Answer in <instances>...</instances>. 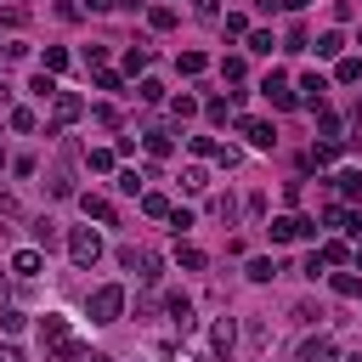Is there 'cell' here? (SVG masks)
<instances>
[{"label": "cell", "mask_w": 362, "mask_h": 362, "mask_svg": "<svg viewBox=\"0 0 362 362\" xmlns=\"http://www.w3.org/2000/svg\"><path fill=\"white\" fill-rule=\"evenodd\" d=\"M40 339H45V351H51V362H85V345L74 339L68 317L45 311V317H40Z\"/></svg>", "instance_id": "obj_1"}, {"label": "cell", "mask_w": 362, "mask_h": 362, "mask_svg": "<svg viewBox=\"0 0 362 362\" xmlns=\"http://www.w3.org/2000/svg\"><path fill=\"white\" fill-rule=\"evenodd\" d=\"M85 311H90V322H119V311H124V288L119 283H102V288H90V300H85Z\"/></svg>", "instance_id": "obj_2"}, {"label": "cell", "mask_w": 362, "mask_h": 362, "mask_svg": "<svg viewBox=\"0 0 362 362\" xmlns=\"http://www.w3.org/2000/svg\"><path fill=\"white\" fill-rule=\"evenodd\" d=\"M68 260H74L79 272H90V266L102 260V238H96L90 226H74V232H68Z\"/></svg>", "instance_id": "obj_3"}, {"label": "cell", "mask_w": 362, "mask_h": 362, "mask_svg": "<svg viewBox=\"0 0 362 362\" xmlns=\"http://www.w3.org/2000/svg\"><path fill=\"white\" fill-rule=\"evenodd\" d=\"M266 232H272V243H294V238H317V221H305V215H277Z\"/></svg>", "instance_id": "obj_4"}, {"label": "cell", "mask_w": 362, "mask_h": 362, "mask_svg": "<svg viewBox=\"0 0 362 362\" xmlns=\"http://www.w3.org/2000/svg\"><path fill=\"white\" fill-rule=\"evenodd\" d=\"M119 260H124V266H130L141 283H153V277H158V255H153V249H136V243H124V249H119Z\"/></svg>", "instance_id": "obj_5"}, {"label": "cell", "mask_w": 362, "mask_h": 362, "mask_svg": "<svg viewBox=\"0 0 362 362\" xmlns=\"http://www.w3.org/2000/svg\"><path fill=\"white\" fill-rule=\"evenodd\" d=\"M260 96H266L272 107H294V102H300V96H294V85H288L283 74H266V79H260Z\"/></svg>", "instance_id": "obj_6"}, {"label": "cell", "mask_w": 362, "mask_h": 362, "mask_svg": "<svg viewBox=\"0 0 362 362\" xmlns=\"http://www.w3.org/2000/svg\"><path fill=\"white\" fill-rule=\"evenodd\" d=\"M209 345H215V356H221V362H232V351H238V322H232V317H221V322L209 328Z\"/></svg>", "instance_id": "obj_7"}, {"label": "cell", "mask_w": 362, "mask_h": 362, "mask_svg": "<svg viewBox=\"0 0 362 362\" xmlns=\"http://www.w3.org/2000/svg\"><path fill=\"white\" fill-rule=\"evenodd\" d=\"M294 362H339V345H334L328 334H317V339H305V345L294 351Z\"/></svg>", "instance_id": "obj_8"}, {"label": "cell", "mask_w": 362, "mask_h": 362, "mask_svg": "<svg viewBox=\"0 0 362 362\" xmlns=\"http://www.w3.org/2000/svg\"><path fill=\"white\" fill-rule=\"evenodd\" d=\"M79 113H85V102H79L74 90H57V96H51V124H74Z\"/></svg>", "instance_id": "obj_9"}, {"label": "cell", "mask_w": 362, "mask_h": 362, "mask_svg": "<svg viewBox=\"0 0 362 362\" xmlns=\"http://www.w3.org/2000/svg\"><path fill=\"white\" fill-rule=\"evenodd\" d=\"M238 130L249 136V147H260V153H272L277 147V130L266 124V119H238Z\"/></svg>", "instance_id": "obj_10"}, {"label": "cell", "mask_w": 362, "mask_h": 362, "mask_svg": "<svg viewBox=\"0 0 362 362\" xmlns=\"http://www.w3.org/2000/svg\"><path fill=\"white\" fill-rule=\"evenodd\" d=\"M164 311H170V322H175L181 334H192V328H198V317H192V300H187V294H170V300H164Z\"/></svg>", "instance_id": "obj_11"}, {"label": "cell", "mask_w": 362, "mask_h": 362, "mask_svg": "<svg viewBox=\"0 0 362 362\" xmlns=\"http://www.w3.org/2000/svg\"><path fill=\"white\" fill-rule=\"evenodd\" d=\"M141 147H147L153 158H170V153H175V130H141Z\"/></svg>", "instance_id": "obj_12"}, {"label": "cell", "mask_w": 362, "mask_h": 362, "mask_svg": "<svg viewBox=\"0 0 362 362\" xmlns=\"http://www.w3.org/2000/svg\"><path fill=\"white\" fill-rule=\"evenodd\" d=\"M79 209H85L90 221H102V226H113V204H107V198H96V192H79Z\"/></svg>", "instance_id": "obj_13"}, {"label": "cell", "mask_w": 362, "mask_h": 362, "mask_svg": "<svg viewBox=\"0 0 362 362\" xmlns=\"http://www.w3.org/2000/svg\"><path fill=\"white\" fill-rule=\"evenodd\" d=\"M40 266H45V255H40V249H17V255H11V277H34Z\"/></svg>", "instance_id": "obj_14"}, {"label": "cell", "mask_w": 362, "mask_h": 362, "mask_svg": "<svg viewBox=\"0 0 362 362\" xmlns=\"http://www.w3.org/2000/svg\"><path fill=\"white\" fill-rule=\"evenodd\" d=\"M334 158H339V141H317V147L305 153V170H328Z\"/></svg>", "instance_id": "obj_15"}, {"label": "cell", "mask_w": 362, "mask_h": 362, "mask_svg": "<svg viewBox=\"0 0 362 362\" xmlns=\"http://www.w3.org/2000/svg\"><path fill=\"white\" fill-rule=\"evenodd\" d=\"M300 90H305V107H322V96H328V79H322V74H305V79H300Z\"/></svg>", "instance_id": "obj_16"}, {"label": "cell", "mask_w": 362, "mask_h": 362, "mask_svg": "<svg viewBox=\"0 0 362 362\" xmlns=\"http://www.w3.org/2000/svg\"><path fill=\"white\" fill-rule=\"evenodd\" d=\"M328 283H334V294H339V300H356V294H362V277H356V272H334Z\"/></svg>", "instance_id": "obj_17"}, {"label": "cell", "mask_w": 362, "mask_h": 362, "mask_svg": "<svg viewBox=\"0 0 362 362\" xmlns=\"http://www.w3.org/2000/svg\"><path fill=\"white\" fill-rule=\"evenodd\" d=\"M317 260H322V266H345V260H351V249H345L339 238H328V243L317 249Z\"/></svg>", "instance_id": "obj_18"}, {"label": "cell", "mask_w": 362, "mask_h": 362, "mask_svg": "<svg viewBox=\"0 0 362 362\" xmlns=\"http://www.w3.org/2000/svg\"><path fill=\"white\" fill-rule=\"evenodd\" d=\"M334 79H339V85H356V79H362V57H339Z\"/></svg>", "instance_id": "obj_19"}, {"label": "cell", "mask_w": 362, "mask_h": 362, "mask_svg": "<svg viewBox=\"0 0 362 362\" xmlns=\"http://www.w3.org/2000/svg\"><path fill=\"white\" fill-rule=\"evenodd\" d=\"M175 260H181L187 272H204V266H209V255H204V249H192V243H181V249H175Z\"/></svg>", "instance_id": "obj_20"}, {"label": "cell", "mask_w": 362, "mask_h": 362, "mask_svg": "<svg viewBox=\"0 0 362 362\" xmlns=\"http://www.w3.org/2000/svg\"><path fill=\"white\" fill-rule=\"evenodd\" d=\"M339 51H345V34H334V28L317 34V57H339Z\"/></svg>", "instance_id": "obj_21"}, {"label": "cell", "mask_w": 362, "mask_h": 362, "mask_svg": "<svg viewBox=\"0 0 362 362\" xmlns=\"http://www.w3.org/2000/svg\"><path fill=\"white\" fill-rule=\"evenodd\" d=\"M175 68H181V74H204V68H209V57H204V51H181V57H175Z\"/></svg>", "instance_id": "obj_22"}, {"label": "cell", "mask_w": 362, "mask_h": 362, "mask_svg": "<svg viewBox=\"0 0 362 362\" xmlns=\"http://www.w3.org/2000/svg\"><path fill=\"white\" fill-rule=\"evenodd\" d=\"M204 113H209V124H226V119H232V96H215V102H204Z\"/></svg>", "instance_id": "obj_23"}, {"label": "cell", "mask_w": 362, "mask_h": 362, "mask_svg": "<svg viewBox=\"0 0 362 362\" xmlns=\"http://www.w3.org/2000/svg\"><path fill=\"white\" fill-rule=\"evenodd\" d=\"M334 187H339L345 198H356V192H362V170H339V175H334Z\"/></svg>", "instance_id": "obj_24"}, {"label": "cell", "mask_w": 362, "mask_h": 362, "mask_svg": "<svg viewBox=\"0 0 362 362\" xmlns=\"http://www.w3.org/2000/svg\"><path fill=\"white\" fill-rule=\"evenodd\" d=\"M34 243H40V249H57V221L40 215V221H34Z\"/></svg>", "instance_id": "obj_25"}, {"label": "cell", "mask_w": 362, "mask_h": 362, "mask_svg": "<svg viewBox=\"0 0 362 362\" xmlns=\"http://www.w3.org/2000/svg\"><path fill=\"white\" fill-rule=\"evenodd\" d=\"M11 232H17V204H11V198H0V243H6Z\"/></svg>", "instance_id": "obj_26"}, {"label": "cell", "mask_w": 362, "mask_h": 362, "mask_svg": "<svg viewBox=\"0 0 362 362\" xmlns=\"http://www.w3.org/2000/svg\"><path fill=\"white\" fill-rule=\"evenodd\" d=\"M62 68H68V51L62 45H45V68L40 74H62Z\"/></svg>", "instance_id": "obj_27"}, {"label": "cell", "mask_w": 362, "mask_h": 362, "mask_svg": "<svg viewBox=\"0 0 362 362\" xmlns=\"http://www.w3.org/2000/svg\"><path fill=\"white\" fill-rule=\"evenodd\" d=\"M181 187H187V192H204V187H209V175H204L198 164H187V170H181Z\"/></svg>", "instance_id": "obj_28"}, {"label": "cell", "mask_w": 362, "mask_h": 362, "mask_svg": "<svg viewBox=\"0 0 362 362\" xmlns=\"http://www.w3.org/2000/svg\"><path fill=\"white\" fill-rule=\"evenodd\" d=\"M23 322H28V317H23L17 305H0V328H6V334H23Z\"/></svg>", "instance_id": "obj_29"}, {"label": "cell", "mask_w": 362, "mask_h": 362, "mask_svg": "<svg viewBox=\"0 0 362 362\" xmlns=\"http://www.w3.org/2000/svg\"><path fill=\"white\" fill-rule=\"evenodd\" d=\"M147 62H153V51H147V45H130V57H124V68H130V74H141Z\"/></svg>", "instance_id": "obj_30"}, {"label": "cell", "mask_w": 362, "mask_h": 362, "mask_svg": "<svg viewBox=\"0 0 362 362\" xmlns=\"http://www.w3.org/2000/svg\"><path fill=\"white\" fill-rule=\"evenodd\" d=\"M243 74H249V62H243V57H226V62H221V79H232V85H238Z\"/></svg>", "instance_id": "obj_31"}, {"label": "cell", "mask_w": 362, "mask_h": 362, "mask_svg": "<svg viewBox=\"0 0 362 362\" xmlns=\"http://www.w3.org/2000/svg\"><path fill=\"white\" fill-rule=\"evenodd\" d=\"M28 90L45 102V96H57V79H51V74H34V79H28Z\"/></svg>", "instance_id": "obj_32"}, {"label": "cell", "mask_w": 362, "mask_h": 362, "mask_svg": "<svg viewBox=\"0 0 362 362\" xmlns=\"http://www.w3.org/2000/svg\"><path fill=\"white\" fill-rule=\"evenodd\" d=\"M170 113H175V119H192V113H198V96H187V90H181V96L170 102Z\"/></svg>", "instance_id": "obj_33"}, {"label": "cell", "mask_w": 362, "mask_h": 362, "mask_svg": "<svg viewBox=\"0 0 362 362\" xmlns=\"http://www.w3.org/2000/svg\"><path fill=\"white\" fill-rule=\"evenodd\" d=\"M6 124H11V130H23V136H28V130H34V113H28V107H11V113H6Z\"/></svg>", "instance_id": "obj_34"}, {"label": "cell", "mask_w": 362, "mask_h": 362, "mask_svg": "<svg viewBox=\"0 0 362 362\" xmlns=\"http://www.w3.org/2000/svg\"><path fill=\"white\" fill-rule=\"evenodd\" d=\"M141 209H147V215H170V198H164V192H141Z\"/></svg>", "instance_id": "obj_35"}, {"label": "cell", "mask_w": 362, "mask_h": 362, "mask_svg": "<svg viewBox=\"0 0 362 362\" xmlns=\"http://www.w3.org/2000/svg\"><path fill=\"white\" fill-rule=\"evenodd\" d=\"M272 277H277L272 260H249V283H272Z\"/></svg>", "instance_id": "obj_36"}, {"label": "cell", "mask_w": 362, "mask_h": 362, "mask_svg": "<svg viewBox=\"0 0 362 362\" xmlns=\"http://www.w3.org/2000/svg\"><path fill=\"white\" fill-rule=\"evenodd\" d=\"M147 23H153V28H175V11H170V6H153Z\"/></svg>", "instance_id": "obj_37"}, {"label": "cell", "mask_w": 362, "mask_h": 362, "mask_svg": "<svg viewBox=\"0 0 362 362\" xmlns=\"http://www.w3.org/2000/svg\"><path fill=\"white\" fill-rule=\"evenodd\" d=\"M272 45H277V40H272L266 28H255V34H249V51H260V57H272Z\"/></svg>", "instance_id": "obj_38"}, {"label": "cell", "mask_w": 362, "mask_h": 362, "mask_svg": "<svg viewBox=\"0 0 362 362\" xmlns=\"http://www.w3.org/2000/svg\"><path fill=\"white\" fill-rule=\"evenodd\" d=\"M226 34H232V40L249 34V17H243V11H226Z\"/></svg>", "instance_id": "obj_39"}, {"label": "cell", "mask_w": 362, "mask_h": 362, "mask_svg": "<svg viewBox=\"0 0 362 362\" xmlns=\"http://www.w3.org/2000/svg\"><path fill=\"white\" fill-rule=\"evenodd\" d=\"M215 164H221V170H238V147H221V141H215Z\"/></svg>", "instance_id": "obj_40"}, {"label": "cell", "mask_w": 362, "mask_h": 362, "mask_svg": "<svg viewBox=\"0 0 362 362\" xmlns=\"http://www.w3.org/2000/svg\"><path fill=\"white\" fill-rule=\"evenodd\" d=\"M85 164H90V170H113V153H102V147H90V153H85Z\"/></svg>", "instance_id": "obj_41"}, {"label": "cell", "mask_w": 362, "mask_h": 362, "mask_svg": "<svg viewBox=\"0 0 362 362\" xmlns=\"http://www.w3.org/2000/svg\"><path fill=\"white\" fill-rule=\"evenodd\" d=\"M96 90H119V74L113 68H96Z\"/></svg>", "instance_id": "obj_42"}, {"label": "cell", "mask_w": 362, "mask_h": 362, "mask_svg": "<svg viewBox=\"0 0 362 362\" xmlns=\"http://www.w3.org/2000/svg\"><path fill=\"white\" fill-rule=\"evenodd\" d=\"M136 96H141V102H158V96H164V85H158V79H141V90H136Z\"/></svg>", "instance_id": "obj_43"}, {"label": "cell", "mask_w": 362, "mask_h": 362, "mask_svg": "<svg viewBox=\"0 0 362 362\" xmlns=\"http://www.w3.org/2000/svg\"><path fill=\"white\" fill-rule=\"evenodd\" d=\"M339 226H345V232H351V238L362 243V215H351V209H345V215H339Z\"/></svg>", "instance_id": "obj_44"}, {"label": "cell", "mask_w": 362, "mask_h": 362, "mask_svg": "<svg viewBox=\"0 0 362 362\" xmlns=\"http://www.w3.org/2000/svg\"><path fill=\"white\" fill-rule=\"evenodd\" d=\"M192 11H198V17H215V11H221V0H192Z\"/></svg>", "instance_id": "obj_45"}, {"label": "cell", "mask_w": 362, "mask_h": 362, "mask_svg": "<svg viewBox=\"0 0 362 362\" xmlns=\"http://www.w3.org/2000/svg\"><path fill=\"white\" fill-rule=\"evenodd\" d=\"M0 362H23V351L17 345H0Z\"/></svg>", "instance_id": "obj_46"}, {"label": "cell", "mask_w": 362, "mask_h": 362, "mask_svg": "<svg viewBox=\"0 0 362 362\" xmlns=\"http://www.w3.org/2000/svg\"><path fill=\"white\" fill-rule=\"evenodd\" d=\"M85 6H90V11H113L119 0H85Z\"/></svg>", "instance_id": "obj_47"}, {"label": "cell", "mask_w": 362, "mask_h": 362, "mask_svg": "<svg viewBox=\"0 0 362 362\" xmlns=\"http://www.w3.org/2000/svg\"><path fill=\"white\" fill-rule=\"evenodd\" d=\"M277 6H288V11H305V0H277Z\"/></svg>", "instance_id": "obj_48"}, {"label": "cell", "mask_w": 362, "mask_h": 362, "mask_svg": "<svg viewBox=\"0 0 362 362\" xmlns=\"http://www.w3.org/2000/svg\"><path fill=\"white\" fill-rule=\"evenodd\" d=\"M85 362H113V356H102V351H90V356H85Z\"/></svg>", "instance_id": "obj_49"}, {"label": "cell", "mask_w": 362, "mask_h": 362, "mask_svg": "<svg viewBox=\"0 0 362 362\" xmlns=\"http://www.w3.org/2000/svg\"><path fill=\"white\" fill-rule=\"evenodd\" d=\"M0 305H6V272H0Z\"/></svg>", "instance_id": "obj_50"}, {"label": "cell", "mask_w": 362, "mask_h": 362, "mask_svg": "<svg viewBox=\"0 0 362 362\" xmlns=\"http://www.w3.org/2000/svg\"><path fill=\"white\" fill-rule=\"evenodd\" d=\"M339 362H362V351H356V356H339Z\"/></svg>", "instance_id": "obj_51"}, {"label": "cell", "mask_w": 362, "mask_h": 362, "mask_svg": "<svg viewBox=\"0 0 362 362\" xmlns=\"http://www.w3.org/2000/svg\"><path fill=\"white\" fill-rule=\"evenodd\" d=\"M356 266H362V249H356Z\"/></svg>", "instance_id": "obj_52"}, {"label": "cell", "mask_w": 362, "mask_h": 362, "mask_svg": "<svg viewBox=\"0 0 362 362\" xmlns=\"http://www.w3.org/2000/svg\"><path fill=\"white\" fill-rule=\"evenodd\" d=\"M0 170H6V153H0Z\"/></svg>", "instance_id": "obj_53"}]
</instances>
